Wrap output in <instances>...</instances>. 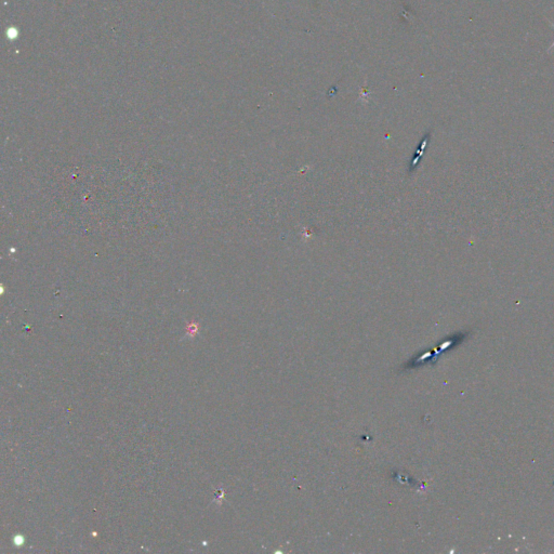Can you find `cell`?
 I'll return each instance as SVG.
<instances>
[{
	"label": "cell",
	"mask_w": 554,
	"mask_h": 554,
	"mask_svg": "<svg viewBox=\"0 0 554 554\" xmlns=\"http://www.w3.org/2000/svg\"><path fill=\"white\" fill-rule=\"evenodd\" d=\"M553 28H554V25H553ZM553 47H554V42H553V45L551 46V48H553Z\"/></svg>",
	"instance_id": "obj_1"
}]
</instances>
